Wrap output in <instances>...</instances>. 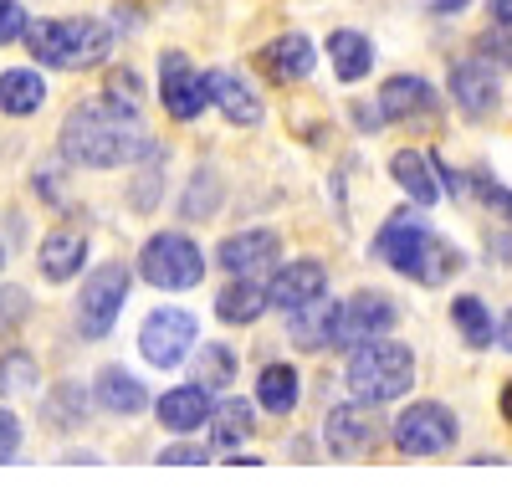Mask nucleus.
Returning <instances> with one entry per match:
<instances>
[{"label":"nucleus","mask_w":512,"mask_h":497,"mask_svg":"<svg viewBox=\"0 0 512 497\" xmlns=\"http://www.w3.org/2000/svg\"><path fill=\"white\" fill-rule=\"evenodd\" d=\"M62 154L72 164H88V170H113V164H134L159 154L149 129L139 123V108H123L113 98L103 103H82L67 113L62 123Z\"/></svg>","instance_id":"nucleus-1"},{"label":"nucleus","mask_w":512,"mask_h":497,"mask_svg":"<svg viewBox=\"0 0 512 497\" xmlns=\"http://www.w3.org/2000/svg\"><path fill=\"white\" fill-rule=\"evenodd\" d=\"M374 246H379V257L390 262L395 272H405V277H415L425 287H441L446 277L461 272V252H456V246L441 241L431 226H425L420 216H410V211L384 221V231H379Z\"/></svg>","instance_id":"nucleus-2"},{"label":"nucleus","mask_w":512,"mask_h":497,"mask_svg":"<svg viewBox=\"0 0 512 497\" xmlns=\"http://www.w3.org/2000/svg\"><path fill=\"white\" fill-rule=\"evenodd\" d=\"M26 47H31V62H41V67H93L113 47V26L88 21V16H77V21H31Z\"/></svg>","instance_id":"nucleus-3"},{"label":"nucleus","mask_w":512,"mask_h":497,"mask_svg":"<svg viewBox=\"0 0 512 497\" xmlns=\"http://www.w3.org/2000/svg\"><path fill=\"white\" fill-rule=\"evenodd\" d=\"M415 385V354L395 339H374L349 354V390L359 405H390Z\"/></svg>","instance_id":"nucleus-4"},{"label":"nucleus","mask_w":512,"mask_h":497,"mask_svg":"<svg viewBox=\"0 0 512 497\" xmlns=\"http://www.w3.org/2000/svg\"><path fill=\"white\" fill-rule=\"evenodd\" d=\"M139 272L144 282L164 287V293H185V287H195L205 277V257H200V246L180 231H159L144 241V252H139Z\"/></svg>","instance_id":"nucleus-5"},{"label":"nucleus","mask_w":512,"mask_h":497,"mask_svg":"<svg viewBox=\"0 0 512 497\" xmlns=\"http://www.w3.org/2000/svg\"><path fill=\"white\" fill-rule=\"evenodd\" d=\"M390 436H395V446L405 451V457H441V451L456 446L461 426H456V416H451V405H441V400H415V405L400 410V421L390 426Z\"/></svg>","instance_id":"nucleus-6"},{"label":"nucleus","mask_w":512,"mask_h":497,"mask_svg":"<svg viewBox=\"0 0 512 497\" xmlns=\"http://www.w3.org/2000/svg\"><path fill=\"white\" fill-rule=\"evenodd\" d=\"M123 298H128V267H118V262L98 267L88 282H82V293H77V328H82V339H108L113 323H118Z\"/></svg>","instance_id":"nucleus-7"},{"label":"nucleus","mask_w":512,"mask_h":497,"mask_svg":"<svg viewBox=\"0 0 512 497\" xmlns=\"http://www.w3.org/2000/svg\"><path fill=\"white\" fill-rule=\"evenodd\" d=\"M159 98L169 108V118H200L210 108V72H195V62L185 52H164L159 57Z\"/></svg>","instance_id":"nucleus-8"},{"label":"nucleus","mask_w":512,"mask_h":497,"mask_svg":"<svg viewBox=\"0 0 512 497\" xmlns=\"http://www.w3.org/2000/svg\"><path fill=\"white\" fill-rule=\"evenodd\" d=\"M139 349H144V359H149L154 369L185 364V354L195 349V313H185V308H159V313H149L144 328H139Z\"/></svg>","instance_id":"nucleus-9"},{"label":"nucleus","mask_w":512,"mask_h":497,"mask_svg":"<svg viewBox=\"0 0 512 497\" xmlns=\"http://www.w3.org/2000/svg\"><path fill=\"white\" fill-rule=\"evenodd\" d=\"M395 323H400L395 298H384V293H354L349 303H338V339H333V349L374 344V339L390 334Z\"/></svg>","instance_id":"nucleus-10"},{"label":"nucleus","mask_w":512,"mask_h":497,"mask_svg":"<svg viewBox=\"0 0 512 497\" xmlns=\"http://www.w3.org/2000/svg\"><path fill=\"white\" fill-rule=\"evenodd\" d=\"M323 441H328L333 457H344V462L369 457V451L379 446V416H374V405H359V400H354V405H338V410H328Z\"/></svg>","instance_id":"nucleus-11"},{"label":"nucleus","mask_w":512,"mask_h":497,"mask_svg":"<svg viewBox=\"0 0 512 497\" xmlns=\"http://www.w3.org/2000/svg\"><path fill=\"white\" fill-rule=\"evenodd\" d=\"M379 113L390 118V123H431L441 113V93L425 77L400 72V77H390L379 88Z\"/></svg>","instance_id":"nucleus-12"},{"label":"nucleus","mask_w":512,"mask_h":497,"mask_svg":"<svg viewBox=\"0 0 512 497\" xmlns=\"http://www.w3.org/2000/svg\"><path fill=\"white\" fill-rule=\"evenodd\" d=\"M277 252H282L277 231H241V236H226L221 241L216 257H221V267L231 277H262V272L277 267Z\"/></svg>","instance_id":"nucleus-13"},{"label":"nucleus","mask_w":512,"mask_h":497,"mask_svg":"<svg viewBox=\"0 0 512 497\" xmlns=\"http://www.w3.org/2000/svg\"><path fill=\"white\" fill-rule=\"evenodd\" d=\"M272 303L282 308V313H297V308H308V303H323V293H328V272H323V262H313V257H303V262H287L277 277H272Z\"/></svg>","instance_id":"nucleus-14"},{"label":"nucleus","mask_w":512,"mask_h":497,"mask_svg":"<svg viewBox=\"0 0 512 497\" xmlns=\"http://www.w3.org/2000/svg\"><path fill=\"white\" fill-rule=\"evenodd\" d=\"M451 98L461 103L466 118H492L502 108V88H497V72L487 62H456L451 67Z\"/></svg>","instance_id":"nucleus-15"},{"label":"nucleus","mask_w":512,"mask_h":497,"mask_svg":"<svg viewBox=\"0 0 512 497\" xmlns=\"http://www.w3.org/2000/svg\"><path fill=\"white\" fill-rule=\"evenodd\" d=\"M159 426L175 431V436H195L200 426H210V416H216V405H210V390H200L195 380L190 385H175L159 395Z\"/></svg>","instance_id":"nucleus-16"},{"label":"nucleus","mask_w":512,"mask_h":497,"mask_svg":"<svg viewBox=\"0 0 512 497\" xmlns=\"http://www.w3.org/2000/svg\"><path fill=\"white\" fill-rule=\"evenodd\" d=\"M41 277L47 282H72L82 272V262H88V236L82 231H52L47 241H41Z\"/></svg>","instance_id":"nucleus-17"},{"label":"nucleus","mask_w":512,"mask_h":497,"mask_svg":"<svg viewBox=\"0 0 512 497\" xmlns=\"http://www.w3.org/2000/svg\"><path fill=\"white\" fill-rule=\"evenodd\" d=\"M210 103H216L231 123H241V129L262 123V98H256L246 88V77H236V72H210Z\"/></svg>","instance_id":"nucleus-18"},{"label":"nucleus","mask_w":512,"mask_h":497,"mask_svg":"<svg viewBox=\"0 0 512 497\" xmlns=\"http://www.w3.org/2000/svg\"><path fill=\"white\" fill-rule=\"evenodd\" d=\"M262 67H267L272 82H297V77H308V72H313V41H308L303 31L277 36L272 47L262 52Z\"/></svg>","instance_id":"nucleus-19"},{"label":"nucleus","mask_w":512,"mask_h":497,"mask_svg":"<svg viewBox=\"0 0 512 497\" xmlns=\"http://www.w3.org/2000/svg\"><path fill=\"white\" fill-rule=\"evenodd\" d=\"M41 103H47V82H41V72H31V67H6L0 72V113L26 118Z\"/></svg>","instance_id":"nucleus-20"},{"label":"nucleus","mask_w":512,"mask_h":497,"mask_svg":"<svg viewBox=\"0 0 512 497\" xmlns=\"http://www.w3.org/2000/svg\"><path fill=\"white\" fill-rule=\"evenodd\" d=\"M328 57H333V72H338V82H359V77H369V67H374V41L364 36V31H333L328 36Z\"/></svg>","instance_id":"nucleus-21"},{"label":"nucleus","mask_w":512,"mask_h":497,"mask_svg":"<svg viewBox=\"0 0 512 497\" xmlns=\"http://www.w3.org/2000/svg\"><path fill=\"white\" fill-rule=\"evenodd\" d=\"M292 344L297 349H333L338 339V303H308L292 313Z\"/></svg>","instance_id":"nucleus-22"},{"label":"nucleus","mask_w":512,"mask_h":497,"mask_svg":"<svg viewBox=\"0 0 512 497\" xmlns=\"http://www.w3.org/2000/svg\"><path fill=\"white\" fill-rule=\"evenodd\" d=\"M390 175L400 180V190H405L415 205H436V200H441V180H436V170H431V159L415 154V149H400V154L390 159Z\"/></svg>","instance_id":"nucleus-23"},{"label":"nucleus","mask_w":512,"mask_h":497,"mask_svg":"<svg viewBox=\"0 0 512 497\" xmlns=\"http://www.w3.org/2000/svg\"><path fill=\"white\" fill-rule=\"evenodd\" d=\"M267 303H272V293L262 282H256V277H236L231 287H221L216 313H221V323H256Z\"/></svg>","instance_id":"nucleus-24"},{"label":"nucleus","mask_w":512,"mask_h":497,"mask_svg":"<svg viewBox=\"0 0 512 497\" xmlns=\"http://www.w3.org/2000/svg\"><path fill=\"white\" fill-rule=\"evenodd\" d=\"M98 405L103 410H113V416H139V410L149 405V390L128 375V369H103L98 375Z\"/></svg>","instance_id":"nucleus-25"},{"label":"nucleus","mask_w":512,"mask_h":497,"mask_svg":"<svg viewBox=\"0 0 512 497\" xmlns=\"http://www.w3.org/2000/svg\"><path fill=\"white\" fill-rule=\"evenodd\" d=\"M251 431H256L251 400H221L216 416H210V441H216V451H236L241 441H251Z\"/></svg>","instance_id":"nucleus-26"},{"label":"nucleus","mask_w":512,"mask_h":497,"mask_svg":"<svg viewBox=\"0 0 512 497\" xmlns=\"http://www.w3.org/2000/svg\"><path fill=\"white\" fill-rule=\"evenodd\" d=\"M451 323H456V334L466 339V349H487V344L497 339L487 303H482V298H472V293H461V298L451 303Z\"/></svg>","instance_id":"nucleus-27"},{"label":"nucleus","mask_w":512,"mask_h":497,"mask_svg":"<svg viewBox=\"0 0 512 497\" xmlns=\"http://www.w3.org/2000/svg\"><path fill=\"white\" fill-rule=\"evenodd\" d=\"M256 400H262V410H272V416H287V410L297 405V369L292 364H267L262 380H256Z\"/></svg>","instance_id":"nucleus-28"},{"label":"nucleus","mask_w":512,"mask_h":497,"mask_svg":"<svg viewBox=\"0 0 512 497\" xmlns=\"http://www.w3.org/2000/svg\"><path fill=\"white\" fill-rule=\"evenodd\" d=\"M195 385H200V390H226V385H236V349H226V344H200V349H195Z\"/></svg>","instance_id":"nucleus-29"},{"label":"nucleus","mask_w":512,"mask_h":497,"mask_svg":"<svg viewBox=\"0 0 512 497\" xmlns=\"http://www.w3.org/2000/svg\"><path fill=\"white\" fill-rule=\"evenodd\" d=\"M36 385V359L31 354H6L0 359V395H16Z\"/></svg>","instance_id":"nucleus-30"},{"label":"nucleus","mask_w":512,"mask_h":497,"mask_svg":"<svg viewBox=\"0 0 512 497\" xmlns=\"http://www.w3.org/2000/svg\"><path fill=\"white\" fill-rule=\"evenodd\" d=\"M477 62H487L492 72L512 67V26H497L492 36H482V41H477Z\"/></svg>","instance_id":"nucleus-31"},{"label":"nucleus","mask_w":512,"mask_h":497,"mask_svg":"<svg viewBox=\"0 0 512 497\" xmlns=\"http://www.w3.org/2000/svg\"><path fill=\"white\" fill-rule=\"evenodd\" d=\"M26 318H31V298L21 287H0V334H16Z\"/></svg>","instance_id":"nucleus-32"},{"label":"nucleus","mask_w":512,"mask_h":497,"mask_svg":"<svg viewBox=\"0 0 512 497\" xmlns=\"http://www.w3.org/2000/svg\"><path fill=\"white\" fill-rule=\"evenodd\" d=\"M216 175H210V170H200L195 180H190V200H185V216H210V211H216Z\"/></svg>","instance_id":"nucleus-33"},{"label":"nucleus","mask_w":512,"mask_h":497,"mask_svg":"<svg viewBox=\"0 0 512 497\" xmlns=\"http://www.w3.org/2000/svg\"><path fill=\"white\" fill-rule=\"evenodd\" d=\"M26 31H31L26 11L16 6V0H0V47H11V41H26Z\"/></svg>","instance_id":"nucleus-34"},{"label":"nucleus","mask_w":512,"mask_h":497,"mask_svg":"<svg viewBox=\"0 0 512 497\" xmlns=\"http://www.w3.org/2000/svg\"><path fill=\"white\" fill-rule=\"evenodd\" d=\"M47 416H52L57 426H67V421H82V390H77V385H62V390L52 395V405H47Z\"/></svg>","instance_id":"nucleus-35"},{"label":"nucleus","mask_w":512,"mask_h":497,"mask_svg":"<svg viewBox=\"0 0 512 497\" xmlns=\"http://www.w3.org/2000/svg\"><path fill=\"white\" fill-rule=\"evenodd\" d=\"M472 190H477V200H487L492 211H502V216L512 221V190H507V185H497L492 175H477V180H472Z\"/></svg>","instance_id":"nucleus-36"},{"label":"nucleus","mask_w":512,"mask_h":497,"mask_svg":"<svg viewBox=\"0 0 512 497\" xmlns=\"http://www.w3.org/2000/svg\"><path fill=\"white\" fill-rule=\"evenodd\" d=\"M159 205V159L134 180V211H154Z\"/></svg>","instance_id":"nucleus-37"},{"label":"nucleus","mask_w":512,"mask_h":497,"mask_svg":"<svg viewBox=\"0 0 512 497\" xmlns=\"http://www.w3.org/2000/svg\"><path fill=\"white\" fill-rule=\"evenodd\" d=\"M205 446H164L159 451V467H205Z\"/></svg>","instance_id":"nucleus-38"},{"label":"nucleus","mask_w":512,"mask_h":497,"mask_svg":"<svg viewBox=\"0 0 512 497\" xmlns=\"http://www.w3.org/2000/svg\"><path fill=\"white\" fill-rule=\"evenodd\" d=\"M21 446V421L11 416V410H0V462H11Z\"/></svg>","instance_id":"nucleus-39"},{"label":"nucleus","mask_w":512,"mask_h":497,"mask_svg":"<svg viewBox=\"0 0 512 497\" xmlns=\"http://www.w3.org/2000/svg\"><path fill=\"white\" fill-rule=\"evenodd\" d=\"M497 344H502V349L512 354V308H507V318L497 323Z\"/></svg>","instance_id":"nucleus-40"},{"label":"nucleus","mask_w":512,"mask_h":497,"mask_svg":"<svg viewBox=\"0 0 512 497\" xmlns=\"http://www.w3.org/2000/svg\"><path fill=\"white\" fill-rule=\"evenodd\" d=\"M492 16H497V26H512V0H492Z\"/></svg>","instance_id":"nucleus-41"},{"label":"nucleus","mask_w":512,"mask_h":497,"mask_svg":"<svg viewBox=\"0 0 512 497\" xmlns=\"http://www.w3.org/2000/svg\"><path fill=\"white\" fill-rule=\"evenodd\" d=\"M497 405H502V421H507V426H512V380H507V385H502V400H497Z\"/></svg>","instance_id":"nucleus-42"},{"label":"nucleus","mask_w":512,"mask_h":497,"mask_svg":"<svg viewBox=\"0 0 512 497\" xmlns=\"http://www.w3.org/2000/svg\"><path fill=\"white\" fill-rule=\"evenodd\" d=\"M466 0H436V11H461Z\"/></svg>","instance_id":"nucleus-43"},{"label":"nucleus","mask_w":512,"mask_h":497,"mask_svg":"<svg viewBox=\"0 0 512 497\" xmlns=\"http://www.w3.org/2000/svg\"><path fill=\"white\" fill-rule=\"evenodd\" d=\"M0 267H6V252H0Z\"/></svg>","instance_id":"nucleus-44"}]
</instances>
